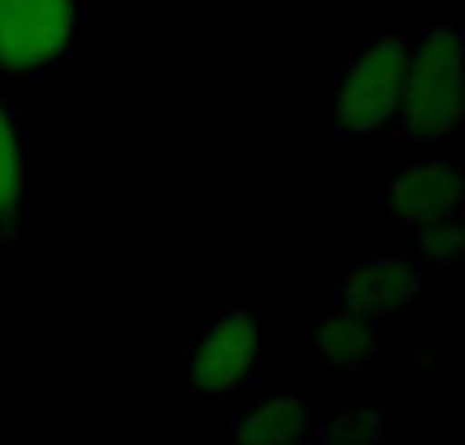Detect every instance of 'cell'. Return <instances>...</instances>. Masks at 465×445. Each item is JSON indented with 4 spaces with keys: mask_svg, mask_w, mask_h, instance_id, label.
Masks as SVG:
<instances>
[{
    "mask_svg": "<svg viewBox=\"0 0 465 445\" xmlns=\"http://www.w3.org/2000/svg\"><path fill=\"white\" fill-rule=\"evenodd\" d=\"M461 119V33L458 25L409 37L401 106L392 127L409 139H445Z\"/></svg>",
    "mask_w": 465,
    "mask_h": 445,
    "instance_id": "1",
    "label": "cell"
},
{
    "mask_svg": "<svg viewBox=\"0 0 465 445\" xmlns=\"http://www.w3.org/2000/svg\"><path fill=\"white\" fill-rule=\"evenodd\" d=\"M388 421L371 400H351L327 421H314L311 445H384Z\"/></svg>",
    "mask_w": 465,
    "mask_h": 445,
    "instance_id": "10",
    "label": "cell"
},
{
    "mask_svg": "<svg viewBox=\"0 0 465 445\" xmlns=\"http://www.w3.org/2000/svg\"><path fill=\"white\" fill-rule=\"evenodd\" d=\"M262 364V323L249 302L225 307L184 351V384L193 397L237 400L257 381Z\"/></svg>",
    "mask_w": 465,
    "mask_h": 445,
    "instance_id": "2",
    "label": "cell"
},
{
    "mask_svg": "<svg viewBox=\"0 0 465 445\" xmlns=\"http://www.w3.org/2000/svg\"><path fill=\"white\" fill-rule=\"evenodd\" d=\"M311 400L302 392H278L232 417L229 445H311Z\"/></svg>",
    "mask_w": 465,
    "mask_h": 445,
    "instance_id": "8",
    "label": "cell"
},
{
    "mask_svg": "<svg viewBox=\"0 0 465 445\" xmlns=\"http://www.w3.org/2000/svg\"><path fill=\"white\" fill-rule=\"evenodd\" d=\"M388 221L396 229H417L437 225V221H453L461 217V176L453 163H409V168L392 172L388 180Z\"/></svg>",
    "mask_w": 465,
    "mask_h": 445,
    "instance_id": "6",
    "label": "cell"
},
{
    "mask_svg": "<svg viewBox=\"0 0 465 445\" xmlns=\"http://www.w3.org/2000/svg\"><path fill=\"white\" fill-rule=\"evenodd\" d=\"M74 0H0V70L41 74L70 49Z\"/></svg>",
    "mask_w": 465,
    "mask_h": 445,
    "instance_id": "4",
    "label": "cell"
},
{
    "mask_svg": "<svg viewBox=\"0 0 465 445\" xmlns=\"http://www.w3.org/2000/svg\"><path fill=\"white\" fill-rule=\"evenodd\" d=\"M412 253H417L429 270H453L461 258V217L417 229V233H412Z\"/></svg>",
    "mask_w": 465,
    "mask_h": 445,
    "instance_id": "11",
    "label": "cell"
},
{
    "mask_svg": "<svg viewBox=\"0 0 465 445\" xmlns=\"http://www.w3.org/2000/svg\"><path fill=\"white\" fill-rule=\"evenodd\" d=\"M25 196V147L16 114L0 103V233H13Z\"/></svg>",
    "mask_w": 465,
    "mask_h": 445,
    "instance_id": "9",
    "label": "cell"
},
{
    "mask_svg": "<svg viewBox=\"0 0 465 445\" xmlns=\"http://www.w3.org/2000/svg\"><path fill=\"white\" fill-rule=\"evenodd\" d=\"M409 37L412 33H388V37L363 41L343 65L335 86L339 135H376L392 127L404 86V62H409Z\"/></svg>",
    "mask_w": 465,
    "mask_h": 445,
    "instance_id": "3",
    "label": "cell"
},
{
    "mask_svg": "<svg viewBox=\"0 0 465 445\" xmlns=\"http://www.w3.org/2000/svg\"><path fill=\"white\" fill-rule=\"evenodd\" d=\"M425 286L429 266L417 253H384V258H371L363 266L347 270L343 282H339V307L384 323V319L401 315L404 307H412Z\"/></svg>",
    "mask_w": 465,
    "mask_h": 445,
    "instance_id": "5",
    "label": "cell"
},
{
    "mask_svg": "<svg viewBox=\"0 0 465 445\" xmlns=\"http://www.w3.org/2000/svg\"><path fill=\"white\" fill-rule=\"evenodd\" d=\"M384 327L368 315L339 307L335 315L319 319L306 335V364L314 372H368L384 360Z\"/></svg>",
    "mask_w": 465,
    "mask_h": 445,
    "instance_id": "7",
    "label": "cell"
}]
</instances>
